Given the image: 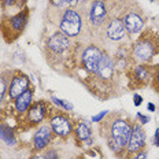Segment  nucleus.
I'll list each match as a JSON object with an SVG mask.
<instances>
[{
  "label": "nucleus",
  "mask_w": 159,
  "mask_h": 159,
  "mask_svg": "<svg viewBox=\"0 0 159 159\" xmlns=\"http://www.w3.org/2000/svg\"><path fill=\"white\" fill-rule=\"evenodd\" d=\"M130 132L132 128L124 119H117L112 122L111 129H110V134H111V140H110V148L114 152H119L121 150H124L128 145L129 137H130Z\"/></svg>",
  "instance_id": "obj_1"
},
{
  "label": "nucleus",
  "mask_w": 159,
  "mask_h": 159,
  "mask_svg": "<svg viewBox=\"0 0 159 159\" xmlns=\"http://www.w3.org/2000/svg\"><path fill=\"white\" fill-rule=\"evenodd\" d=\"M61 29L69 37H74L81 30V16L74 10H67L61 21Z\"/></svg>",
  "instance_id": "obj_2"
},
{
  "label": "nucleus",
  "mask_w": 159,
  "mask_h": 159,
  "mask_svg": "<svg viewBox=\"0 0 159 159\" xmlns=\"http://www.w3.org/2000/svg\"><path fill=\"white\" fill-rule=\"evenodd\" d=\"M102 56H103V54H102V51L98 47H93V45L88 47L84 51V54H82V63H84V67L91 73H96Z\"/></svg>",
  "instance_id": "obj_3"
},
{
  "label": "nucleus",
  "mask_w": 159,
  "mask_h": 159,
  "mask_svg": "<svg viewBox=\"0 0 159 159\" xmlns=\"http://www.w3.org/2000/svg\"><path fill=\"white\" fill-rule=\"evenodd\" d=\"M145 143V133L143 130V128L140 125H134V128L130 132V137L128 141V151L129 152H137L144 147Z\"/></svg>",
  "instance_id": "obj_4"
},
{
  "label": "nucleus",
  "mask_w": 159,
  "mask_h": 159,
  "mask_svg": "<svg viewBox=\"0 0 159 159\" xmlns=\"http://www.w3.org/2000/svg\"><path fill=\"white\" fill-rule=\"evenodd\" d=\"M154 54H155V45L148 39H143L134 47V56L139 61H143V62L150 61L154 56Z\"/></svg>",
  "instance_id": "obj_5"
},
{
  "label": "nucleus",
  "mask_w": 159,
  "mask_h": 159,
  "mask_svg": "<svg viewBox=\"0 0 159 159\" xmlns=\"http://www.w3.org/2000/svg\"><path fill=\"white\" fill-rule=\"evenodd\" d=\"M70 45L67 36L65 33H55L54 36H51L48 40V48L51 51L56 52V54H61V52L66 51Z\"/></svg>",
  "instance_id": "obj_6"
},
{
  "label": "nucleus",
  "mask_w": 159,
  "mask_h": 159,
  "mask_svg": "<svg viewBox=\"0 0 159 159\" xmlns=\"http://www.w3.org/2000/svg\"><path fill=\"white\" fill-rule=\"evenodd\" d=\"M51 126H52V130H54L56 134L62 136V137L69 136V134H70V132H71L70 121H69L66 117H63V115H58V117L52 118Z\"/></svg>",
  "instance_id": "obj_7"
},
{
  "label": "nucleus",
  "mask_w": 159,
  "mask_h": 159,
  "mask_svg": "<svg viewBox=\"0 0 159 159\" xmlns=\"http://www.w3.org/2000/svg\"><path fill=\"white\" fill-rule=\"evenodd\" d=\"M29 87V80L25 75H19V77L12 78L11 84H10V96L12 99H16L19 95H22Z\"/></svg>",
  "instance_id": "obj_8"
},
{
  "label": "nucleus",
  "mask_w": 159,
  "mask_h": 159,
  "mask_svg": "<svg viewBox=\"0 0 159 159\" xmlns=\"http://www.w3.org/2000/svg\"><path fill=\"white\" fill-rule=\"evenodd\" d=\"M106 7L104 3L100 2V0H96V2L92 4L91 8V21L93 25H102L106 19Z\"/></svg>",
  "instance_id": "obj_9"
},
{
  "label": "nucleus",
  "mask_w": 159,
  "mask_h": 159,
  "mask_svg": "<svg viewBox=\"0 0 159 159\" xmlns=\"http://www.w3.org/2000/svg\"><path fill=\"white\" fill-rule=\"evenodd\" d=\"M124 25H125V29H128L130 33H139L143 29L144 22L140 15L134 14V12H130V14H128L125 16Z\"/></svg>",
  "instance_id": "obj_10"
},
{
  "label": "nucleus",
  "mask_w": 159,
  "mask_h": 159,
  "mask_svg": "<svg viewBox=\"0 0 159 159\" xmlns=\"http://www.w3.org/2000/svg\"><path fill=\"white\" fill-rule=\"evenodd\" d=\"M125 32L126 29H125L124 21L121 19H112L107 28V34L111 40H121L125 36Z\"/></svg>",
  "instance_id": "obj_11"
},
{
  "label": "nucleus",
  "mask_w": 159,
  "mask_h": 159,
  "mask_svg": "<svg viewBox=\"0 0 159 159\" xmlns=\"http://www.w3.org/2000/svg\"><path fill=\"white\" fill-rule=\"evenodd\" d=\"M51 140V129L48 126H41L34 134V147L37 150H43L47 147Z\"/></svg>",
  "instance_id": "obj_12"
},
{
  "label": "nucleus",
  "mask_w": 159,
  "mask_h": 159,
  "mask_svg": "<svg viewBox=\"0 0 159 159\" xmlns=\"http://www.w3.org/2000/svg\"><path fill=\"white\" fill-rule=\"evenodd\" d=\"M112 70H114V65H112V61L108 58L107 55H103L99 62V66H98V71L99 75L103 78H110L112 75Z\"/></svg>",
  "instance_id": "obj_13"
},
{
  "label": "nucleus",
  "mask_w": 159,
  "mask_h": 159,
  "mask_svg": "<svg viewBox=\"0 0 159 159\" xmlns=\"http://www.w3.org/2000/svg\"><path fill=\"white\" fill-rule=\"evenodd\" d=\"M32 98H33V92L32 89H26L22 95H19L18 98H16V102H15V108L18 110L19 112H25L28 110L29 107H30L32 104Z\"/></svg>",
  "instance_id": "obj_14"
},
{
  "label": "nucleus",
  "mask_w": 159,
  "mask_h": 159,
  "mask_svg": "<svg viewBox=\"0 0 159 159\" xmlns=\"http://www.w3.org/2000/svg\"><path fill=\"white\" fill-rule=\"evenodd\" d=\"M45 110H47V107H45L44 103H37L36 106H33L28 112L29 121L30 122H40L43 118H44Z\"/></svg>",
  "instance_id": "obj_15"
},
{
  "label": "nucleus",
  "mask_w": 159,
  "mask_h": 159,
  "mask_svg": "<svg viewBox=\"0 0 159 159\" xmlns=\"http://www.w3.org/2000/svg\"><path fill=\"white\" fill-rule=\"evenodd\" d=\"M0 139L6 141L8 145H14L15 144V136L12 133V130L6 125H0Z\"/></svg>",
  "instance_id": "obj_16"
},
{
  "label": "nucleus",
  "mask_w": 159,
  "mask_h": 159,
  "mask_svg": "<svg viewBox=\"0 0 159 159\" xmlns=\"http://www.w3.org/2000/svg\"><path fill=\"white\" fill-rule=\"evenodd\" d=\"M25 24H26V12H21L19 15L11 18V26L16 32H21L25 28Z\"/></svg>",
  "instance_id": "obj_17"
},
{
  "label": "nucleus",
  "mask_w": 159,
  "mask_h": 159,
  "mask_svg": "<svg viewBox=\"0 0 159 159\" xmlns=\"http://www.w3.org/2000/svg\"><path fill=\"white\" fill-rule=\"evenodd\" d=\"M75 134H77V137L80 139V140H87V139L91 136V129H89V126L87 124H78L77 129H75Z\"/></svg>",
  "instance_id": "obj_18"
},
{
  "label": "nucleus",
  "mask_w": 159,
  "mask_h": 159,
  "mask_svg": "<svg viewBox=\"0 0 159 159\" xmlns=\"http://www.w3.org/2000/svg\"><path fill=\"white\" fill-rule=\"evenodd\" d=\"M78 2H81V0H52V3H54L55 6H58V7H63V6H70V4H77Z\"/></svg>",
  "instance_id": "obj_19"
},
{
  "label": "nucleus",
  "mask_w": 159,
  "mask_h": 159,
  "mask_svg": "<svg viewBox=\"0 0 159 159\" xmlns=\"http://www.w3.org/2000/svg\"><path fill=\"white\" fill-rule=\"evenodd\" d=\"M52 102L56 104V106H61V107H63L65 110H73V106L70 103H66L65 100H61V99H58V98H52Z\"/></svg>",
  "instance_id": "obj_20"
},
{
  "label": "nucleus",
  "mask_w": 159,
  "mask_h": 159,
  "mask_svg": "<svg viewBox=\"0 0 159 159\" xmlns=\"http://www.w3.org/2000/svg\"><path fill=\"white\" fill-rule=\"evenodd\" d=\"M134 73H136V75L141 80V81H144V80L148 78V73H147V70H145L144 67H137L134 70Z\"/></svg>",
  "instance_id": "obj_21"
},
{
  "label": "nucleus",
  "mask_w": 159,
  "mask_h": 159,
  "mask_svg": "<svg viewBox=\"0 0 159 159\" xmlns=\"http://www.w3.org/2000/svg\"><path fill=\"white\" fill-rule=\"evenodd\" d=\"M6 88H7V84H6V80H4V77H0V102H2L3 96H4Z\"/></svg>",
  "instance_id": "obj_22"
},
{
  "label": "nucleus",
  "mask_w": 159,
  "mask_h": 159,
  "mask_svg": "<svg viewBox=\"0 0 159 159\" xmlns=\"http://www.w3.org/2000/svg\"><path fill=\"white\" fill-rule=\"evenodd\" d=\"M44 158L45 159H58V154H56V151L51 150V151H48L47 154L44 155Z\"/></svg>",
  "instance_id": "obj_23"
},
{
  "label": "nucleus",
  "mask_w": 159,
  "mask_h": 159,
  "mask_svg": "<svg viewBox=\"0 0 159 159\" xmlns=\"http://www.w3.org/2000/svg\"><path fill=\"white\" fill-rule=\"evenodd\" d=\"M106 114H107V111H102V112H100V114L95 115V117H93V118H92V121H93V122H99V121H100V119H102V118H103V117H104V115H106Z\"/></svg>",
  "instance_id": "obj_24"
},
{
  "label": "nucleus",
  "mask_w": 159,
  "mask_h": 159,
  "mask_svg": "<svg viewBox=\"0 0 159 159\" xmlns=\"http://www.w3.org/2000/svg\"><path fill=\"white\" fill-rule=\"evenodd\" d=\"M137 117H139V118H140L141 124H147V122H148V121H150V118H148V117H144V115H143V114H141V112H139V114H137Z\"/></svg>",
  "instance_id": "obj_25"
},
{
  "label": "nucleus",
  "mask_w": 159,
  "mask_h": 159,
  "mask_svg": "<svg viewBox=\"0 0 159 159\" xmlns=\"http://www.w3.org/2000/svg\"><path fill=\"white\" fill-rule=\"evenodd\" d=\"M134 159H147V152H145V151L140 152V154H137V155H136Z\"/></svg>",
  "instance_id": "obj_26"
},
{
  "label": "nucleus",
  "mask_w": 159,
  "mask_h": 159,
  "mask_svg": "<svg viewBox=\"0 0 159 159\" xmlns=\"http://www.w3.org/2000/svg\"><path fill=\"white\" fill-rule=\"evenodd\" d=\"M141 102H143V99H141V96L134 95V104H136V106H140V104H141Z\"/></svg>",
  "instance_id": "obj_27"
},
{
  "label": "nucleus",
  "mask_w": 159,
  "mask_h": 159,
  "mask_svg": "<svg viewBox=\"0 0 159 159\" xmlns=\"http://www.w3.org/2000/svg\"><path fill=\"white\" fill-rule=\"evenodd\" d=\"M159 140V129H157V132H155V137H154V141Z\"/></svg>",
  "instance_id": "obj_28"
},
{
  "label": "nucleus",
  "mask_w": 159,
  "mask_h": 159,
  "mask_svg": "<svg viewBox=\"0 0 159 159\" xmlns=\"http://www.w3.org/2000/svg\"><path fill=\"white\" fill-rule=\"evenodd\" d=\"M14 2H15V0H6V4L11 6V4H14Z\"/></svg>",
  "instance_id": "obj_29"
},
{
  "label": "nucleus",
  "mask_w": 159,
  "mask_h": 159,
  "mask_svg": "<svg viewBox=\"0 0 159 159\" xmlns=\"http://www.w3.org/2000/svg\"><path fill=\"white\" fill-rule=\"evenodd\" d=\"M32 159H45L44 155H37V157H33Z\"/></svg>",
  "instance_id": "obj_30"
},
{
  "label": "nucleus",
  "mask_w": 159,
  "mask_h": 159,
  "mask_svg": "<svg viewBox=\"0 0 159 159\" xmlns=\"http://www.w3.org/2000/svg\"><path fill=\"white\" fill-rule=\"evenodd\" d=\"M148 108H150L151 111H154V110H155V106H154V104H148Z\"/></svg>",
  "instance_id": "obj_31"
},
{
  "label": "nucleus",
  "mask_w": 159,
  "mask_h": 159,
  "mask_svg": "<svg viewBox=\"0 0 159 159\" xmlns=\"http://www.w3.org/2000/svg\"><path fill=\"white\" fill-rule=\"evenodd\" d=\"M154 143H155V145H158V147H159V140H157V141H154Z\"/></svg>",
  "instance_id": "obj_32"
},
{
  "label": "nucleus",
  "mask_w": 159,
  "mask_h": 159,
  "mask_svg": "<svg viewBox=\"0 0 159 159\" xmlns=\"http://www.w3.org/2000/svg\"><path fill=\"white\" fill-rule=\"evenodd\" d=\"M158 85H159V71H158Z\"/></svg>",
  "instance_id": "obj_33"
},
{
  "label": "nucleus",
  "mask_w": 159,
  "mask_h": 159,
  "mask_svg": "<svg viewBox=\"0 0 159 159\" xmlns=\"http://www.w3.org/2000/svg\"><path fill=\"white\" fill-rule=\"evenodd\" d=\"M150 2H154V0H150Z\"/></svg>",
  "instance_id": "obj_34"
}]
</instances>
